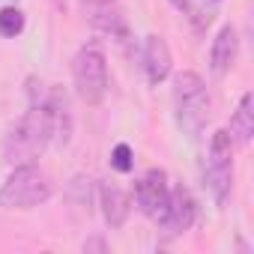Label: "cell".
I'll use <instances>...</instances> for the list:
<instances>
[{
  "label": "cell",
  "mask_w": 254,
  "mask_h": 254,
  "mask_svg": "<svg viewBox=\"0 0 254 254\" xmlns=\"http://www.w3.org/2000/svg\"><path fill=\"white\" fill-rule=\"evenodd\" d=\"M108 251V245H105V239H90V242H84V251Z\"/></svg>",
  "instance_id": "obj_14"
},
{
  "label": "cell",
  "mask_w": 254,
  "mask_h": 254,
  "mask_svg": "<svg viewBox=\"0 0 254 254\" xmlns=\"http://www.w3.org/2000/svg\"><path fill=\"white\" fill-rule=\"evenodd\" d=\"M194 221H197V200L191 197V191H189V189H183V186L171 189L168 209H165V215L156 221V224L162 227V236H165V239L183 236Z\"/></svg>",
  "instance_id": "obj_7"
},
{
  "label": "cell",
  "mask_w": 254,
  "mask_h": 254,
  "mask_svg": "<svg viewBox=\"0 0 254 254\" xmlns=\"http://www.w3.org/2000/svg\"><path fill=\"white\" fill-rule=\"evenodd\" d=\"M54 194L51 180L36 165H15L6 183L0 186V206L3 209H36Z\"/></svg>",
  "instance_id": "obj_2"
},
{
  "label": "cell",
  "mask_w": 254,
  "mask_h": 254,
  "mask_svg": "<svg viewBox=\"0 0 254 254\" xmlns=\"http://www.w3.org/2000/svg\"><path fill=\"white\" fill-rule=\"evenodd\" d=\"M174 108H177V123L189 138H200L209 120L212 99L206 93V84L197 72H180L174 78Z\"/></svg>",
  "instance_id": "obj_1"
},
{
  "label": "cell",
  "mask_w": 254,
  "mask_h": 254,
  "mask_svg": "<svg viewBox=\"0 0 254 254\" xmlns=\"http://www.w3.org/2000/svg\"><path fill=\"white\" fill-rule=\"evenodd\" d=\"M168 3H171V6H174V9H180V12H183V15H186V12H189V9H191V0H168Z\"/></svg>",
  "instance_id": "obj_15"
},
{
  "label": "cell",
  "mask_w": 254,
  "mask_h": 254,
  "mask_svg": "<svg viewBox=\"0 0 254 254\" xmlns=\"http://www.w3.org/2000/svg\"><path fill=\"white\" fill-rule=\"evenodd\" d=\"M24 24H27V18H24V12L18 6H3L0 9V36L3 39H18L24 33Z\"/></svg>",
  "instance_id": "obj_12"
},
{
  "label": "cell",
  "mask_w": 254,
  "mask_h": 254,
  "mask_svg": "<svg viewBox=\"0 0 254 254\" xmlns=\"http://www.w3.org/2000/svg\"><path fill=\"white\" fill-rule=\"evenodd\" d=\"M171 66H174V57H171L168 42L162 36H156V33L144 36V45H141V69L147 75V84L159 87L171 75Z\"/></svg>",
  "instance_id": "obj_8"
},
{
  "label": "cell",
  "mask_w": 254,
  "mask_h": 254,
  "mask_svg": "<svg viewBox=\"0 0 254 254\" xmlns=\"http://www.w3.org/2000/svg\"><path fill=\"white\" fill-rule=\"evenodd\" d=\"M236 54H239V36H236V27L233 24H224L215 39H212V48H209V69L215 78H224L233 63H236Z\"/></svg>",
  "instance_id": "obj_9"
},
{
  "label": "cell",
  "mask_w": 254,
  "mask_h": 254,
  "mask_svg": "<svg viewBox=\"0 0 254 254\" xmlns=\"http://www.w3.org/2000/svg\"><path fill=\"white\" fill-rule=\"evenodd\" d=\"M111 168L120 171V174H129V171L135 168V150H132L129 144H117V147L111 150Z\"/></svg>",
  "instance_id": "obj_13"
},
{
  "label": "cell",
  "mask_w": 254,
  "mask_h": 254,
  "mask_svg": "<svg viewBox=\"0 0 254 254\" xmlns=\"http://www.w3.org/2000/svg\"><path fill=\"white\" fill-rule=\"evenodd\" d=\"M84 3V12H87V21L93 24V30L111 36L114 42L126 45L132 39V30H129V21H126V12L117 0H81Z\"/></svg>",
  "instance_id": "obj_5"
},
{
  "label": "cell",
  "mask_w": 254,
  "mask_h": 254,
  "mask_svg": "<svg viewBox=\"0 0 254 254\" xmlns=\"http://www.w3.org/2000/svg\"><path fill=\"white\" fill-rule=\"evenodd\" d=\"M168 200H171V183H168V174L162 168H150L138 183H135V203L138 209L159 221L168 209Z\"/></svg>",
  "instance_id": "obj_6"
},
{
  "label": "cell",
  "mask_w": 254,
  "mask_h": 254,
  "mask_svg": "<svg viewBox=\"0 0 254 254\" xmlns=\"http://www.w3.org/2000/svg\"><path fill=\"white\" fill-rule=\"evenodd\" d=\"M99 206H102V218L108 221V227L117 230L126 224V218L132 212V197L114 183H102L99 186Z\"/></svg>",
  "instance_id": "obj_10"
},
{
  "label": "cell",
  "mask_w": 254,
  "mask_h": 254,
  "mask_svg": "<svg viewBox=\"0 0 254 254\" xmlns=\"http://www.w3.org/2000/svg\"><path fill=\"white\" fill-rule=\"evenodd\" d=\"M233 147H248L254 138V93H242L233 117H230V129H227Z\"/></svg>",
  "instance_id": "obj_11"
},
{
  "label": "cell",
  "mask_w": 254,
  "mask_h": 254,
  "mask_svg": "<svg viewBox=\"0 0 254 254\" xmlns=\"http://www.w3.org/2000/svg\"><path fill=\"white\" fill-rule=\"evenodd\" d=\"M203 186L209 189V194L218 206L227 203L230 189H233V141H230L227 129H218L209 141V153H206V165H203Z\"/></svg>",
  "instance_id": "obj_4"
},
{
  "label": "cell",
  "mask_w": 254,
  "mask_h": 254,
  "mask_svg": "<svg viewBox=\"0 0 254 254\" xmlns=\"http://www.w3.org/2000/svg\"><path fill=\"white\" fill-rule=\"evenodd\" d=\"M72 84L81 102L102 105L108 93V57L99 45H84L72 57Z\"/></svg>",
  "instance_id": "obj_3"
}]
</instances>
